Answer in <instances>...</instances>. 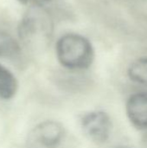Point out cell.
Instances as JSON below:
<instances>
[{
  "label": "cell",
  "mask_w": 147,
  "mask_h": 148,
  "mask_svg": "<svg viewBox=\"0 0 147 148\" xmlns=\"http://www.w3.org/2000/svg\"><path fill=\"white\" fill-rule=\"evenodd\" d=\"M16 78L7 68L0 64V99L10 100L17 91Z\"/></svg>",
  "instance_id": "cell-6"
},
{
  "label": "cell",
  "mask_w": 147,
  "mask_h": 148,
  "mask_svg": "<svg viewBox=\"0 0 147 148\" xmlns=\"http://www.w3.org/2000/svg\"><path fill=\"white\" fill-rule=\"evenodd\" d=\"M81 126L85 135L97 144L105 143L109 139L113 128L110 116L103 111L87 113L81 119Z\"/></svg>",
  "instance_id": "cell-3"
},
{
  "label": "cell",
  "mask_w": 147,
  "mask_h": 148,
  "mask_svg": "<svg viewBox=\"0 0 147 148\" xmlns=\"http://www.w3.org/2000/svg\"><path fill=\"white\" fill-rule=\"evenodd\" d=\"M55 53L58 62L71 70L88 69L94 59V49L91 42L77 33H67L56 42Z\"/></svg>",
  "instance_id": "cell-2"
},
{
  "label": "cell",
  "mask_w": 147,
  "mask_h": 148,
  "mask_svg": "<svg viewBox=\"0 0 147 148\" xmlns=\"http://www.w3.org/2000/svg\"><path fill=\"white\" fill-rule=\"evenodd\" d=\"M126 110L130 122L135 127L147 130V92L132 95L127 100Z\"/></svg>",
  "instance_id": "cell-5"
},
{
  "label": "cell",
  "mask_w": 147,
  "mask_h": 148,
  "mask_svg": "<svg viewBox=\"0 0 147 148\" xmlns=\"http://www.w3.org/2000/svg\"><path fill=\"white\" fill-rule=\"evenodd\" d=\"M19 40L27 47L48 45L54 36V21L42 6H30L22 16L17 27Z\"/></svg>",
  "instance_id": "cell-1"
},
{
  "label": "cell",
  "mask_w": 147,
  "mask_h": 148,
  "mask_svg": "<svg viewBox=\"0 0 147 148\" xmlns=\"http://www.w3.org/2000/svg\"><path fill=\"white\" fill-rule=\"evenodd\" d=\"M127 74L131 81L147 87V57H141L133 62Z\"/></svg>",
  "instance_id": "cell-8"
},
{
  "label": "cell",
  "mask_w": 147,
  "mask_h": 148,
  "mask_svg": "<svg viewBox=\"0 0 147 148\" xmlns=\"http://www.w3.org/2000/svg\"><path fill=\"white\" fill-rule=\"evenodd\" d=\"M65 135L64 127L61 123L55 121H46L31 131L29 140L31 143L46 148L57 147Z\"/></svg>",
  "instance_id": "cell-4"
},
{
  "label": "cell",
  "mask_w": 147,
  "mask_h": 148,
  "mask_svg": "<svg viewBox=\"0 0 147 148\" xmlns=\"http://www.w3.org/2000/svg\"><path fill=\"white\" fill-rule=\"evenodd\" d=\"M22 3L28 4L29 6H43L47 3H51L54 0H18Z\"/></svg>",
  "instance_id": "cell-9"
},
{
  "label": "cell",
  "mask_w": 147,
  "mask_h": 148,
  "mask_svg": "<svg viewBox=\"0 0 147 148\" xmlns=\"http://www.w3.org/2000/svg\"><path fill=\"white\" fill-rule=\"evenodd\" d=\"M19 42L5 30L0 29V58L12 59L21 54Z\"/></svg>",
  "instance_id": "cell-7"
},
{
  "label": "cell",
  "mask_w": 147,
  "mask_h": 148,
  "mask_svg": "<svg viewBox=\"0 0 147 148\" xmlns=\"http://www.w3.org/2000/svg\"><path fill=\"white\" fill-rule=\"evenodd\" d=\"M116 148H130V147H116Z\"/></svg>",
  "instance_id": "cell-10"
},
{
  "label": "cell",
  "mask_w": 147,
  "mask_h": 148,
  "mask_svg": "<svg viewBox=\"0 0 147 148\" xmlns=\"http://www.w3.org/2000/svg\"><path fill=\"white\" fill-rule=\"evenodd\" d=\"M146 143H147V137H146Z\"/></svg>",
  "instance_id": "cell-11"
}]
</instances>
